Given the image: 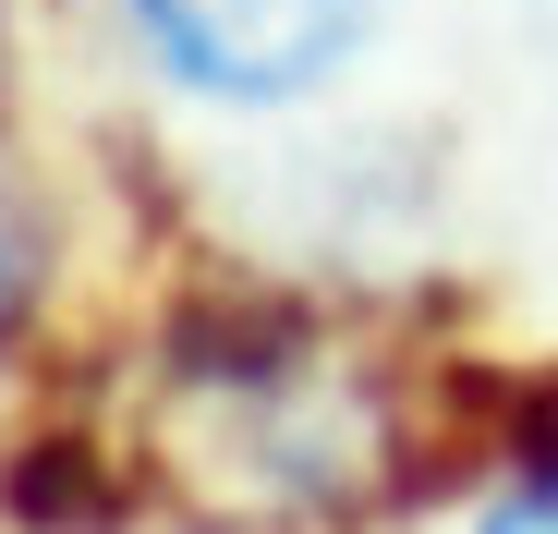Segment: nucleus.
Returning a JSON list of instances; mask_svg holds the SVG:
<instances>
[{
  "label": "nucleus",
  "mask_w": 558,
  "mask_h": 534,
  "mask_svg": "<svg viewBox=\"0 0 558 534\" xmlns=\"http://www.w3.org/2000/svg\"><path fill=\"white\" fill-rule=\"evenodd\" d=\"M110 13L170 85H195L219 110H279L364 49L377 0H110Z\"/></svg>",
  "instance_id": "1"
},
{
  "label": "nucleus",
  "mask_w": 558,
  "mask_h": 534,
  "mask_svg": "<svg viewBox=\"0 0 558 534\" xmlns=\"http://www.w3.org/2000/svg\"><path fill=\"white\" fill-rule=\"evenodd\" d=\"M25 267H37V255H25V219L0 207V328H13V304H25Z\"/></svg>",
  "instance_id": "2"
}]
</instances>
